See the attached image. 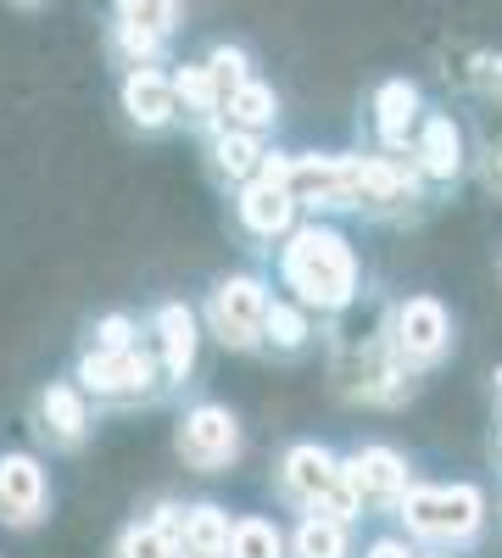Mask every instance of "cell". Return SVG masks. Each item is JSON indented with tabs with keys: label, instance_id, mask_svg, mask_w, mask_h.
Here are the masks:
<instances>
[{
	"label": "cell",
	"instance_id": "cell-9",
	"mask_svg": "<svg viewBox=\"0 0 502 558\" xmlns=\"http://www.w3.org/2000/svg\"><path fill=\"white\" fill-rule=\"evenodd\" d=\"M96 425H101V408L84 397V386H78L73 375L45 380V386L28 397L34 447L51 452V458H78L89 441H96Z\"/></svg>",
	"mask_w": 502,
	"mask_h": 558
},
{
	"label": "cell",
	"instance_id": "cell-24",
	"mask_svg": "<svg viewBox=\"0 0 502 558\" xmlns=\"http://www.w3.org/2000/svg\"><path fill=\"white\" fill-rule=\"evenodd\" d=\"M285 558H357V525L330 514H296L285 531Z\"/></svg>",
	"mask_w": 502,
	"mask_h": 558
},
{
	"label": "cell",
	"instance_id": "cell-3",
	"mask_svg": "<svg viewBox=\"0 0 502 558\" xmlns=\"http://www.w3.org/2000/svg\"><path fill=\"white\" fill-rule=\"evenodd\" d=\"M268 481H273V497H280L291 514H330L341 525L369 520L363 502H357V492L341 475V447H330V441H291V447H280Z\"/></svg>",
	"mask_w": 502,
	"mask_h": 558
},
{
	"label": "cell",
	"instance_id": "cell-8",
	"mask_svg": "<svg viewBox=\"0 0 502 558\" xmlns=\"http://www.w3.org/2000/svg\"><path fill=\"white\" fill-rule=\"evenodd\" d=\"M173 458L191 475H230L246 458V418L218 402V397H196L179 408L173 418Z\"/></svg>",
	"mask_w": 502,
	"mask_h": 558
},
{
	"label": "cell",
	"instance_id": "cell-22",
	"mask_svg": "<svg viewBox=\"0 0 502 558\" xmlns=\"http://www.w3.org/2000/svg\"><path fill=\"white\" fill-rule=\"evenodd\" d=\"M230 520H235V508H223L218 497L179 502V520H173L179 553H185V558H223V542H230Z\"/></svg>",
	"mask_w": 502,
	"mask_h": 558
},
{
	"label": "cell",
	"instance_id": "cell-31",
	"mask_svg": "<svg viewBox=\"0 0 502 558\" xmlns=\"http://www.w3.org/2000/svg\"><path fill=\"white\" fill-rule=\"evenodd\" d=\"M357 558H419V547L407 542L402 531H380V536H369L357 547Z\"/></svg>",
	"mask_w": 502,
	"mask_h": 558
},
{
	"label": "cell",
	"instance_id": "cell-2",
	"mask_svg": "<svg viewBox=\"0 0 502 558\" xmlns=\"http://www.w3.org/2000/svg\"><path fill=\"white\" fill-rule=\"evenodd\" d=\"M391 520L414 547L475 553L491 536V497L480 481H414Z\"/></svg>",
	"mask_w": 502,
	"mask_h": 558
},
{
	"label": "cell",
	"instance_id": "cell-28",
	"mask_svg": "<svg viewBox=\"0 0 502 558\" xmlns=\"http://www.w3.org/2000/svg\"><path fill=\"white\" fill-rule=\"evenodd\" d=\"M146 336V318L128 313V307H112V313H96L84 324V347H128Z\"/></svg>",
	"mask_w": 502,
	"mask_h": 558
},
{
	"label": "cell",
	"instance_id": "cell-6",
	"mask_svg": "<svg viewBox=\"0 0 502 558\" xmlns=\"http://www.w3.org/2000/svg\"><path fill=\"white\" fill-rule=\"evenodd\" d=\"M385 352L407 368L414 380L436 375L458 352V318L436 291H407L385 313Z\"/></svg>",
	"mask_w": 502,
	"mask_h": 558
},
{
	"label": "cell",
	"instance_id": "cell-15",
	"mask_svg": "<svg viewBox=\"0 0 502 558\" xmlns=\"http://www.w3.org/2000/svg\"><path fill=\"white\" fill-rule=\"evenodd\" d=\"M291 202L302 218H352L346 151H291Z\"/></svg>",
	"mask_w": 502,
	"mask_h": 558
},
{
	"label": "cell",
	"instance_id": "cell-17",
	"mask_svg": "<svg viewBox=\"0 0 502 558\" xmlns=\"http://www.w3.org/2000/svg\"><path fill=\"white\" fill-rule=\"evenodd\" d=\"M230 207H235V229H241V235L268 246V252H273V241H285L296 229V218H302V207L291 202V184H268V179L235 184Z\"/></svg>",
	"mask_w": 502,
	"mask_h": 558
},
{
	"label": "cell",
	"instance_id": "cell-20",
	"mask_svg": "<svg viewBox=\"0 0 502 558\" xmlns=\"http://www.w3.org/2000/svg\"><path fill=\"white\" fill-rule=\"evenodd\" d=\"M179 520V502H157L151 514H134L118 525V536L107 542V558H185L173 536Z\"/></svg>",
	"mask_w": 502,
	"mask_h": 558
},
{
	"label": "cell",
	"instance_id": "cell-34",
	"mask_svg": "<svg viewBox=\"0 0 502 558\" xmlns=\"http://www.w3.org/2000/svg\"><path fill=\"white\" fill-rule=\"evenodd\" d=\"M7 7H17V12H39L45 0H7Z\"/></svg>",
	"mask_w": 502,
	"mask_h": 558
},
{
	"label": "cell",
	"instance_id": "cell-33",
	"mask_svg": "<svg viewBox=\"0 0 502 558\" xmlns=\"http://www.w3.org/2000/svg\"><path fill=\"white\" fill-rule=\"evenodd\" d=\"M491 452H497V463H502V408H497V430H491Z\"/></svg>",
	"mask_w": 502,
	"mask_h": 558
},
{
	"label": "cell",
	"instance_id": "cell-29",
	"mask_svg": "<svg viewBox=\"0 0 502 558\" xmlns=\"http://www.w3.org/2000/svg\"><path fill=\"white\" fill-rule=\"evenodd\" d=\"M469 173L480 179V191H486V196H497V202H502V134H497V140H486L480 151L469 146Z\"/></svg>",
	"mask_w": 502,
	"mask_h": 558
},
{
	"label": "cell",
	"instance_id": "cell-5",
	"mask_svg": "<svg viewBox=\"0 0 502 558\" xmlns=\"http://www.w3.org/2000/svg\"><path fill=\"white\" fill-rule=\"evenodd\" d=\"M268 296H273V279L257 274V268H230L218 274L196 318H201V336L235 357H257L262 352V313H268Z\"/></svg>",
	"mask_w": 502,
	"mask_h": 558
},
{
	"label": "cell",
	"instance_id": "cell-23",
	"mask_svg": "<svg viewBox=\"0 0 502 558\" xmlns=\"http://www.w3.org/2000/svg\"><path fill=\"white\" fill-rule=\"evenodd\" d=\"M280 118H285L280 112V89H273L268 78H257V73L218 101V123L246 129V134H273V129H280Z\"/></svg>",
	"mask_w": 502,
	"mask_h": 558
},
{
	"label": "cell",
	"instance_id": "cell-26",
	"mask_svg": "<svg viewBox=\"0 0 502 558\" xmlns=\"http://www.w3.org/2000/svg\"><path fill=\"white\" fill-rule=\"evenodd\" d=\"M223 558H285V525L268 514H235Z\"/></svg>",
	"mask_w": 502,
	"mask_h": 558
},
{
	"label": "cell",
	"instance_id": "cell-19",
	"mask_svg": "<svg viewBox=\"0 0 502 558\" xmlns=\"http://www.w3.org/2000/svg\"><path fill=\"white\" fill-rule=\"evenodd\" d=\"M313 341H318V318H313L296 296L273 291V296H268V313H262V352H257V357L296 363V357L313 352Z\"/></svg>",
	"mask_w": 502,
	"mask_h": 558
},
{
	"label": "cell",
	"instance_id": "cell-27",
	"mask_svg": "<svg viewBox=\"0 0 502 558\" xmlns=\"http://www.w3.org/2000/svg\"><path fill=\"white\" fill-rule=\"evenodd\" d=\"M201 68L212 73V84H218V101L223 96H230V89L235 84H246L252 73H257V62H252V51H246V45H235V39H218L212 45V51L201 57Z\"/></svg>",
	"mask_w": 502,
	"mask_h": 558
},
{
	"label": "cell",
	"instance_id": "cell-32",
	"mask_svg": "<svg viewBox=\"0 0 502 558\" xmlns=\"http://www.w3.org/2000/svg\"><path fill=\"white\" fill-rule=\"evenodd\" d=\"M491 402H497V408H502V363H497V368H491Z\"/></svg>",
	"mask_w": 502,
	"mask_h": 558
},
{
	"label": "cell",
	"instance_id": "cell-16",
	"mask_svg": "<svg viewBox=\"0 0 502 558\" xmlns=\"http://www.w3.org/2000/svg\"><path fill=\"white\" fill-rule=\"evenodd\" d=\"M118 112L140 140H162L179 129V107H173V84L168 68H123L118 78Z\"/></svg>",
	"mask_w": 502,
	"mask_h": 558
},
{
	"label": "cell",
	"instance_id": "cell-21",
	"mask_svg": "<svg viewBox=\"0 0 502 558\" xmlns=\"http://www.w3.org/2000/svg\"><path fill=\"white\" fill-rule=\"evenodd\" d=\"M262 151H268V134H246V129H230V123L207 129V173L223 184V191L246 184L257 173Z\"/></svg>",
	"mask_w": 502,
	"mask_h": 558
},
{
	"label": "cell",
	"instance_id": "cell-13",
	"mask_svg": "<svg viewBox=\"0 0 502 558\" xmlns=\"http://www.w3.org/2000/svg\"><path fill=\"white\" fill-rule=\"evenodd\" d=\"M341 475L357 492L363 514H385V520H391V508L402 502V492L419 481L414 458H407L402 447H391V441H357V447H346L341 452Z\"/></svg>",
	"mask_w": 502,
	"mask_h": 558
},
{
	"label": "cell",
	"instance_id": "cell-4",
	"mask_svg": "<svg viewBox=\"0 0 502 558\" xmlns=\"http://www.w3.org/2000/svg\"><path fill=\"white\" fill-rule=\"evenodd\" d=\"M73 380L84 386V397L96 402L101 413H128V408H157L168 391H162V368L140 341H128V347H78L73 357Z\"/></svg>",
	"mask_w": 502,
	"mask_h": 558
},
{
	"label": "cell",
	"instance_id": "cell-36",
	"mask_svg": "<svg viewBox=\"0 0 502 558\" xmlns=\"http://www.w3.org/2000/svg\"><path fill=\"white\" fill-rule=\"evenodd\" d=\"M497 274H502V257H497Z\"/></svg>",
	"mask_w": 502,
	"mask_h": 558
},
{
	"label": "cell",
	"instance_id": "cell-1",
	"mask_svg": "<svg viewBox=\"0 0 502 558\" xmlns=\"http://www.w3.org/2000/svg\"><path fill=\"white\" fill-rule=\"evenodd\" d=\"M273 279L313 318H341L363 296V257L341 218H296L285 241H273Z\"/></svg>",
	"mask_w": 502,
	"mask_h": 558
},
{
	"label": "cell",
	"instance_id": "cell-25",
	"mask_svg": "<svg viewBox=\"0 0 502 558\" xmlns=\"http://www.w3.org/2000/svg\"><path fill=\"white\" fill-rule=\"evenodd\" d=\"M168 84H173V107H179V123L207 134L218 129V84L201 62H173L168 68Z\"/></svg>",
	"mask_w": 502,
	"mask_h": 558
},
{
	"label": "cell",
	"instance_id": "cell-7",
	"mask_svg": "<svg viewBox=\"0 0 502 558\" xmlns=\"http://www.w3.org/2000/svg\"><path fill=\"white\" fill-rule=\"evenodd\" d=\"M352 162V218H375V223H402L419 218L430 207V184L402 151H346Z\"/></svg>",
	"mask_w": 502,
	"mask_h": 558
},
{
	"label": "cell",
	"instance_id": "cell-35",
	"mask_svg": "<svg viewBox=\"0 0 502 558\" xmlns=\"http://www.w3.org/2000/svg\"><path fill=\"white\" fill-rule=\"evenodd\" d=\"M419 558H458V553H441V547H419Z\"/></svg>",
	"mask_w": 502,
	"mask_h": 558
},
{
	"label": "cell",
	"instance_id": "cell-11",
	"mask_svg": "<svg viewBox=\"0 0 502 558\" xmlns=\"http://www.w3.org/2000/svg\"><path fill=\"white\" fill-rule=\"evenodd\" d=\"M57 508V481L39 447H0V531L34 536L51 525Z\"/></svg>",
	"mask_w": 502,
	"mask_h": 558
},
{
	"label": "cell",
	"instance_id": "cell-10",
	"mask_svg": "<svg viewBox=\"0 0 502 558\" xmlns=\"http://www.w3.org/2000/svg\"><path fill=\"white\" fill-rule=\"evenodd\" d=\"M185 17V0H112L107 51L118 68H168V45Z\"/></svg>",
	"mask_w": 502,
	"mask_h": 558
},
{
	"label": "cell",
	"instance_id": "cell-18",
	"mask_svg": "<svg viewBox=\"0 0 502 558\" xmlns=\"http://www.w3.org/2000/svg\"><path fill=\"white\" fill-rule=\"evenodd\" d=\"M425 84L419 78H380L375 84V96H369V134H375V146L380 151H407V140H414L419 118H425Z\"/></svg>",
	"mask_w": 502,
	"mask_h": 558
},
{
	"label": "cell",
	"instance_id": "cell-14",
	"mask_svg": "<svg viewBox=\"0 0 502 558\" xmlns=\"http://www.w3.org/2000/svg\"><path fill=\"white\" fill-rule=\"evenodd\" d=\"M407 162L419 168V179L430 184V196H446V191H458V184L469 179V134L464 123L452 118V112H436L425 107L414 140H407Z\"/></svg>",
	"mask_w": 502,
	"mask_h": 558
},
{
	"label": "cell",
	"instance_id": "cell-30",
	"mask_svg": "<svg viewBox=\"0 0 502 558\" xmlns=\"http://www.w3.org/2000/svg\"><path fill=\"white\" fill-rule=\"evenodd\" d=\"M469 84L480 89L486 101H502V51H480L469 68Z\"/></svg>",
	"mask_w": 502,
	"mask_h": 558
},
{
	"label": "cell",
	"instance_id": "cell-12",
	"mask_svg": "<svg viewBox=\"0 0 502 558\" xmlns=\"http://www.w3.org/2000/svg\"><path fill=\"white\" fill-rule=\"evenodd\" d=\"M146 347H151V357H157V368H162V391H168V397H173V391H185V386L196 380L201 347H207L196 307H191V302H179V296L157 302V307L146 313Z\"/></svg>",
	"mask_w": 502,
	"mask_h": 558
}]
</instances>
